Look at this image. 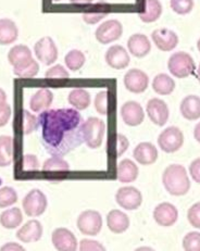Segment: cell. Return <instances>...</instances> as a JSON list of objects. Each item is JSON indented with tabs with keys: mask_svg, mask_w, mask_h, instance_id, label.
Masks as SVG:
<instances>
[{
	"mask_svg": "<svg viewBox=\"0 0 200 251\" xmlns=\"http://www.w3.org/2000/svg\"><path fill=\"white\" fill-rule=\"evenodd\" d=\"M45 77L46 78H69L70 77V73L68 72V70L63 67L61 64H57L54 67L48 69L46 73H45Z\"/></svg>",
	"mask_w": 200,
	"mask_h": 251,
	"instance_id": "b9f144b4",
	"label": "cell"
},
{
	"mask_svg": "<svg viewBox=\"0 0 200 251\" xmlns=\"http://www.w3.org/2000/svg\"><path fill=\"white\" fill-rule=\"evenodd\" d=\"M43 236V225L37 220H31L25 223L17 232V237L22 243L38 242Z\"/></svg>",
	"mask_w": 200,
	"mask_h": 251,
	"instance_id": "ac0fdd59",
	"label": "cell"
},
{
	"mask_svg": "<svg viewBox=\"0 0 200 251\" xmlns=\"http://www.w3.org/2000/svg\"><path fill=\"white\" fill-rule=\"evenodd\" d=\"M108 228L114 234H122L129 227V219L120 210L110 211L107 215Z\"/></svg>",
	"mask_w": 200,
	"mask_h": 251,
	"instance_id": "7402d4cb",
	"label": "cell"
},
{
	"mask_svg": "<svg viewBox=\"0 0 200 251\" xmlns=\"http://www.w3.org/2000/svg\"><path fill=\"white\" fill-rule=\"evenodd\" d=\"M68 101L77 111L85 110L91 105V95L84 88H75L70 92L68 96Z\"/></svg>",
	"mask_w": 200,
	"mask_h": 251,
	"instance_id": "484cf974",
	"label": "cell"
},
{
	"mask_svg": "<svg viewBox=\"0 0 200 251\" xmlns=\"http://www.w3.org/2000/svg\"><path fill=\"white\" fill-rule=\"evenodd\" d=\"M18 120H20V122H18V128L24 135L32 134L39 126L38 118L29 113L27 110H22Z\"/></svg>",
	"mask_w": 200,
	"mask_h": 251,
	"instance_id": "1f68e13d",
	"label": "cell"
},
{
	"mask_svg": "<svg viewBox=\"0 0 200 251\" xmlns=\"http://www.w3.org/2000/svg\"><path fill=\"white\" fill-rule=\"evenodd\" d=\"M52 2H59V1H61V0H51Z\"/></svg>",
	"mask_w": 200,
	"mask_h": 251,
	"instance_id": "11a10c76",
	"label": "cell"
},
{
	"mask_svg": "<svg viewBox=\"0 0 200 251\" xmlns=\"http://www.w3.org/2000/svg\"><path fill=\"white\" fill-rule=\"evenodd\" d=\"M197 77H198V81H199V83H200V64H199L198 70H197Z\"/></svg>",
	"mask_w": 200,
	"mask_h": 251,
	"instance_id": "f5cc1de1",
	"label": "cell"
},
{
	"mask_svg": "<svg viewBox=\"0 0 200 251\" xmlns=\"http://www.w3.org/2000/svg\"><path fill=\"white\" fill-rule=\"evenodd\" d=\"M162 183L167 192L172 196H184L191 188L187 171L179 164H171L164 170Z\"/></svg>",
	"mask_w": 200,
	"mask_h": 251,
	"instance_id": "7a4b0ae2",
	"label": "cell"
},
{
	"mask_svg": "<svg viewBox=\"0 0 200 251\" xmlns=\"http://www.w3.org/2000/svg\"><path fill=\"white\" fill-rule=\"evenodd\" d=\"M197 48H198V50H199V52H200V38L198 39V42H197Z\"/></svg>",
	"mask_w": 200,
	"mask_h": 251,
	"instance_id": "db71d44e",
	"label": "cell"
},
{
	"mask_svg": "<svg viewBox=\"0 0 200 251\" xmlns=\"http://www.w3.org/2000/svg\"><path fill=\"white\" fill-rule=\"evenodd\" d=\"M109 11V6L106 3H98L96 6H94L93 9L86 10L83 14V21L87 24H96L106 18Z\"/></svg>",
	"mask_w": 200,
	"mask_h": 251,
	"instance_id": "d6a6232c",
	"label": "cell"
},
{
	"mask_svg": "<svg viewBox=\"0 0 200 251\" xmlns=\"http://www.w3.org/2000/svg\"><path fill=\"white\" fill-rule=\"evenodd\" d=\"M184 144V135L182 130L176 126H170L159 135V147L167 153L176 152Z\"/></svg>",
	"mask_w": 200,
	"mask_h": 251,
	"instance_id": "8992f818",
	"label": "cell"
},
{
	"mask_svg": "<svg viewBox=\"0 0 200 251\" xmlns=\"http://www.w3.org/2000/svg\"><path fill=\"white\" fill-rule=\"evenodd\" d=\"M47 197L41 189H32L23 199V210L26 215L36 218L42 215L47 209Z\"/></svg>",
	"mask_w": 200,
	"mask_h": 251,
	"instance_id": "5b68a950",
	"label": "cell"
},
{
	"mask_svg": "<svg viewBox=\"0 0 200 251\" xmlns=\"http://www.w3.org/2000/svg\"><path fill=\"white\" fill-rule=\"evenodd\" d=\"M85 61H86L85 54L81 50L77 49L71 50V51H69L67 53V56L64 57V62H66L67 68L73 72H76L79 69H82L83 65L85 64Z\"/></svg>",
	"mask_w": 200,
	"mask_h": 251,
	"instance_id": "d590c367",
	"label": "cell"
},
{
	"mask_svg": "<svg viewBox=\"0 0 200 251\" xmlns=\"http://www.w3.org/2000/svg\"><path fill=\"white\" fill-rule=\"evenodd\" d=\"M11 107L7 103H0V127L7 125L10 118H11Z\"/></svg>",
	"mask_w": 200,
	"mask_h": 251,
	"instance_id": "bcb514c9",
	"label": "cell"
},
{
	"mask_svg": "<svg viewBox=\"0 0 200 251\" xmlns=\"http://www.w3.org/2000/svg\"><path fill=\"white\" fill-rule=\"evenodd\" d=\"M187 219L193 227L200 229V202L195 203L189 208Z\"/></svg>",
	"mask_w": 200,
	"mask_h": 251,
	"instance_id": "ee69618b",
	"label": "cell"
},
{
	"mask_svg": "<svg viewBox=\"0 0 200 251\" xmlns=\"http://www.w3.org/2000/svg\"><path fill=\"white\" fill-rule=\"evenodd\" d=\"M189 174L192 175L195 182L200 184V158L194 160L189 165Z\"/></svg>",
	"mask_w": 200,
	"mask_h": 251,
	"instance_id": "7dc6e473",
	"label": "cell"
},
{
	"mask_svg": "<svg viewBox=\"0 0 200 251\" xmlns=\"http://www.w3.org/2000/svg\"><path fill=\"white\" fill-rule=\"evenodd\" d=\"M123 83L128 92L133 94H142L148 88L149 77L142 70L132 69L124 75Z\"/></svg>",
	"mask_w": 200,
	"mask_h": 251,
	"instance_id": "8fae6325",
	"label": "cell"
},
{
	"mask_svg": "<svg viewBox=\"0 0 200 251\" xmlns=\"http://www.w3.org/2000/svg\"><path fill=\"white\" fill-rule=\"evenodd\" d=\"M14 140L11 136H0V168L9 167L13 160Z\"/></svg>",
	"mask_w": 200,
	"mask_h": 251,
	"instance_id": "4316f807",
	"label": "cell"
},
{
	"mask_svg": "<svg viewBox=\"0 0 200 251\" xmlns=\"http://www.w3.org/2000/svg\"><path fill=\"white\" fill-rule=\"evenodd\" d=\"M32 58L33 57L31 49L27 46H25V45H17V46H13L10 49V51L8 53V61L13 68L28 61V60Z\"/></svg>",
	"mask_w": 200,
	"mask_h": 251,
	"instance_id": "f1b7e54d",
	"label": "cell"
},
{
	"mask_svg": "<svg viewBox=\"0 0 200 251\" xmlns=\"http://www.w3.org/2000/svg\"><path fill=\"white\" fill-rule=\"evenodd\" d=\"M116 201L121 208L133 211L137 210L142 205L143 196L137 188L133 186H125L118 189L116 194Z\"/></svg>",
	"mask_w": 200,
	"mask_h": 251,
	"instance_id": "9c48e42d",
	"label": "cell"
},
{
	"mask_svg": "<svg viewBox=\"0 0 200 251\" xmlns=\"http://www.w3.org/2000/svg\"><path fill=\"white\" fill-rule=\"evenodd\" d=\"M168 69L173 76L185 78L195 73L196 65L191 54L179 51L173 53L168 61Z\"/></svg>",
	"mask_w": 200,
	"mask_h": 251,
	"instance_id": "277c9868",
	"label": "cell"
},
{
	"mask_svg": "<svg viewBox=\"0 0 200 251\" xmlns=\"http://www.w3.org/2000/svg\"><path fill=\"white\" fill-rule=\"evenodd\" d=\"M121 117L128 126H138L144 122V109L136 101H126L121 107Z\"/></svg>",
	"mask_w": 200,
	"mask_h": 251,
	"instance_id": "2e32d148",
	"label": "cell"
},
{
	"mask_svg": "<svg viewBox=\"0 0 200 251\" xmlns=\"http://www.w3.org/2000/svg\"><path fill=\"white\" fill-rule=\"evenodd\" d=\"M53 247L60 251H74L77 249V239L71 230L59 227L53 230L51 236Z\"/></svg>",
	"mask_w": 200,
	"mask_h": 251,
	"instance_id": "4fadbf2b",
	"label": "cell"
},
{
	"mask_svg": "<svg viewBox=\"0 0 200 251\" xmlns=\"http://www.w3.org/2000/svg\"><path fill=\"white\" fill-rule=\"evenodd\" d=\"M23 222L22 211L19 208H11L0 214V224L4 228L13 229L19 227Z\"/></svg>",
	"mask_w": 200,
	"mask_h": 251,
	"instance_id": "83f0119b",
	"label": "cell"
},
{
	"mask_svg": "<svg viewBox=\"0 0 200 251\" xmlns=\"http://www.w3.org/2000/svg\"><path fill=\"white\" fill-rule=\"evenodd\" d=\"M94 0H70L71 3L75 4H87V3H92Z\"/></svg>",
	"mask_w": 200,
	"mask_h": 251,
	"instance_id": "f907efd6",
	"label": "cell"
},
{
	"mask_svg": "<svg viewBox=\"0 0 200 251\" xmlns=\"http://www.w3.org/2000/svg\"><path fill=\"white\" fill-rule=\"evenodd\" d=\"M179 110H181L183 118L188 121H195V120L200 119V97L196 95H189L185 97L182 100Z\"/></svg>",
	"mask_w": 200,
	"mask_h": 251,
	"instance_id": "603a6c76",
	"label": "cell"
},
{
	"mask_svg": "<svg viewBox=\"0 0 200 251\" xmlns=\"http://www.w3.org/2000/svg\"><path fill=\"white\" fill-rule=\"evenodd\" d=\"M79 250L82 251H89V250H106V248L96 240H91V239H83L81 243H79Z\"/></svg>",
	"mask_w": 200,
	"mask_h": 251,
	"instance_id": "f6af8a7d",
	"label": "cell"
},
{
	"mask_svg": "<svg viewBox=\"0 0 200 251\" xmlns=\"http://www.w3.org/2000/svg\"><path fill=\"white\" fill-rule=\"evenodd\" d=\"M0 249H1V250H24L22 246H20L16 243H8L4 246H2V247Z\"/></svg>",
	"mask_w": 200,
	"mask_h": 251,
	"instance_id": "c3c4849f",
	"label": "cell"
},
{
	"mask_svg": "<svg viewBox=\"0 0 200 251\" xmlns=\"http://www.w3.org/2000/svg\"><path fill=\"white\" fill-rule=\"evenodd\" d=\"M139 170L132 160L124 159L119 163L117 169V178L121 183H132L138 177Z\"/></svg>",
	"mask_w": 200,
	"mask_h": 251,
	"instance_id": "cb8c5ba5",
	"label": "cell"
},
{
	"mask_svg": "<svg viewBox=\"0 0 200 251\" xmlns=\"http://www.w3.org/2000/svg\"><path fill=\"white\" fill-rule=\"evenodd\" d=\"M38 71H39V65L36 60H34L33 58L29 59L28 61L13 68V73L16 74L17 76L22 77V78H31V77L36 76Z\"/></svg>",
	"mask_w": 200,
	"mask_h": 251,
	"instance_id": "836d02e7",
	"label": "cell"
},
{
	"mask_svg": "<svg viewBox=\"0 0 200 251\" xmlns=\"http://www.w3.org/2000/svg\"><path fill=\"white\" fill-rule=\"evenodd\" d=\"M153 44L161 51H171L178 44V36L176 33L169 28H158L151 34Z\"/></svg>",
	"mask_w": 200,
	"mask_h": 251,
	"instance_id": "9a60e30c",
	"label": "cell"
},
{
	"mask_svg": "<svg viewBox=\"0 0 200 251\" xmlns=\"http://www.w3.org/2000/svg\"><path fill=\"white\" fill-rule=\"evenodd\" d=\"M162 14V4L159 0H146V9L139 12V19L144 23L156 22Z\"/></svg>",
	"mask_w": 200,
	"mask_h": 251,
	"instance_id": "4dcf8cb0",
	"label": "cell"
},
{
	"mask_svg": "<svg viewBox=\"0 0 200 251\" xmlns=\"http://www.w3.org/2000/svg\"><path fill=\"white\" fill-rule=\"evenodd\" d=\"M152 89L158 95L161 96H168L172 94L175 89V82L172 77H170L168 74H158L152 81Z\"/></svg>",
	"mask_w": 200,
	"mask_h": 251,
	"instance_id": "f546056e",
	"label": "cell"
},
{
	"mask_svg": "<svg viewBox=\"0 0 200 251\" xmlns=\"http://www.w3.org/2000/svg\"><path fill=\"white\" fill-rule=\"evenodd\" d=\"M18 201V194L12 187L0 188V208H7Z\"/></svg>",
	"mask_w": 200,
	"mask_h": 251,
	"instance_id": "8d00e7d4",
	"label": "cell"
},
{
	"mask_svg": "<svg viewBox=\"0 0 200 251\" xmlns=\"http://www.w3.org/2000/svg\"><path fill=\"white\" fill-rule=\"evenodd\" d=\"M76 224L83 235L96 236L102 228V218L97 211L87 210L79 214Z\"/></svg>",
	"mask_w": 200,
	"mask_h": 251,
	"instance_id": "52a82bcc",
	"label": "cell"
},
{
	"mask_svg": "<svg viewBox=\"0 0 200 251\" xmlns=\"http://www.w3.org/2000/svg\"><path fill=\"white\" fill-rule=\"evenodd\" d=\"M183 248L188 251H200V233L191 232L185 236Z\"/></svg>",
	"mask_w": 200,
	"mask_h": 251,
	"instance_id": "ab89813d",
	"label": "cell"
},
{
	"mask_svg": "<svg viewBox=\"0 0 200 251\" xmlns=\"http://www.w3.org/2000/svg\"><path fill=\"white\" fill-rule=\"evenodd\" d=\"M153 219L163 227L172 226L178 219V211L175 205L169 202L158 204L153 211Z\"/></svg>",
	"mask_w": 200,
	"mask_h": 251,
	"instance_id": "5bb4252c",
	"label": "cell"
},
{
	"mask_svg": "<svg viewBox=\"0 0 200 251\" xmlns=\"http://www.w3.org/2000/svg\"><path fill=\"white\" fill-rule=\"evenodd\" d=\"M109 93L108 90H101L95 97L94 105L96 111L101 115H107L109 111Z\"/></svg>",
	"mask_w": 200,
	"mask_h": 251,
	"instance_id": "74e56055",
	"label": "cell"
},
{
	"mask_svg": "<svg viewBox=\"0 0 200 251\" xmlns=\"http://www.w3.org/2000/svg\"><path fill=\"white\" fill-rule=\"evenodd\" d=\"M34 51L37 59L45 65H50L57 61L58 48L53 39L49 36L43 37L35 44Z\"/></svg>",
	"mask_w": 200,
	"mask_h": 251,
	"instance_id": "30bf717a",
	"label": "cell"
},
{
	"mask_svg": "<svg viewBox=\"0 0 200 251\" xmlns=\"http://www.w3.org/2000/svg\"><path fill=\"white\" fill-rule=\"evenodd\" d=\"M146 112L150 121L158 125V126L166 125L169 120L170 111L168 104L166 101L159 98H152L149 100L146 107Z\"/></svg>",
	"mask_w": 200,
	"mask_h": 251,
	"instance_id": "7c38bea8",
	"label": "cell"
},
{
	"mask_svg": "<svg viewBox=\"0 0 200 251\" xmlns=\"http://www.w3.org/2000/svg\"><path fill=\"white\" fill-rule=\"evenodd\" d=\"M70 165L61 157L53 155L52 158L47 159L43 165V172L45 173H59V172H69Z\"/></svg>",
	"mask_w": 200,
	"mask_h": 251,
	"instance_id": "e575fe53",
	"label": "cell"
},
{
	"mask_svg": "<svg viewBox=\"0 0 200 251\" xmlns=\"http://www.w3.org/2000/svg\"><path fill=\"white\" fill-rule=\"evenodd\" d=\"M104 132L106 124L98 118H89L81 125L82 138L91 149H97L101 146Z\"/></svg>",
	"mask_w": 200,
	"mask_h": 251,
	"instance_id": "3957f363",
	"label": "cell"
},
{
	"mask_svg": "<svg viewBox=\"0 0 200 251\" xmlns=\"http://www.w3.org/2000/svg\"><path fill=\"white\" fill-rule=\"evenodd\" d=\"M22 170L24 172H35L39 170V161L35 154H25L22 159Z\"/></svg>",
	"mask_w": 200,
	"mask_h": 251,
	"instance_id": "7bdbcfd3",
	"label": "cell"
},
{
	"mask_svg": "<svg viewBox=\"0 0 200 251\" xmlns=\"http://www.w3.org/2000/svg\"><path fill=\"white\" fill-rule=\"evenodd\" d=\"M19 37L17 24L10 19H0V45H11Z\"/></svg>",
	"mask_w": 200,
	"mask_h": 251,
	"instance_id": "d4e9b609",
	"label": "cell"
},
{
	"mask_svg": "<svg viewBox=\"0 0 200 251\" xmlns=\"http://www.w3.org/2000/svg\"><path fill=\"white\" fill-rule=\"evenodd\" d=\"M123 34V26L118 20H108L100 24L95 32V36L98 43L101 45H108L117 42L121 38Z\"/></svg>",
	"mask_w": 200,
	"mask_h": 251,
	"instance_id": "ba28073f",
	"label": "cell"
},
{
	"mask_svg": "<svg viewBox=\"0 0 200 251\" xmlns=\"http://www.w3.org/2000/svg\"><path fill=\"white\" fill-rule=\"evenodd\" d=\"M170 6L175 13L185 16L194 9V0H171Z\"/></svg>",
	"mask_w": 200,
	"mask_h": 251,
	"instance_id": "f35d334b",
	"label": "cell"
},
{
	"mask_svg": "<svg viewBox=\"0 0 200 251\" xmlns=\"http://www.w3.org/2000/svg\"><path fill=\"white\" fill-rule=\"evenodd\" d=\"M111 144L113 145L114 155H116L117 158L121 157V155L128 149V146H129L128 139L122 134H117L116 136H114V139Z\"/></svg>",
	"mask_w": 200,
	"mask_h": 251,
	"instance_id": "60d3db41",
	"label": "cell"
},
{
	"mask_svg": "<svg viewBox=\"0 0 200 251\" xmlns=\"http://www.w3.org/2000/svg\"><path fill=\"white\" fill-rule=\"evenodd\" d=\"M7 102V94L2 88H0V103Z\"/></svg>",
	"mask_w": 200,
	"mask_h": 251,
	"instance_id": "816d5d0a",
	"label": "cell"
},
{
	"mask_svg": "<svg viewBox=\"0 0 200 251\" xmlns=\"http://www.w3.org/2000/svg\"><path fill=\"white\" fill-rule=\"evenodd\" d=\"M133 155L142 165L153 164L158 159V150L151 143H141L134 149Z\"/></svg>",
	"mask_w": 200,
	"mask_h": 251,
	"instance_id": "ffe728a7",
	"label": "cell"
},
{
	"mask_svg": "<svg viewBox=\"0 0 200 251\" xmlns=\"http://www.w3.org/2000/svg\"><path fill=\"white\" fill-rule=\"evenodd\" d=\"M128 51L131 52L134 57L144 58L151 50V44L146 35L144 34H134L127 41Z\"/></svg>",
	"mask_w": 200,
	"mask_h": 251,
	"instance_id": "d6986e66",
	"label": "cell"
},
{
	"mask_svg": "<svg viewBox=\"0 0 200 251\" xmlns=\"http://www.w3.org/2000/svg\"><path fill=\"white\" fill-rule=\"evenodd\" d=\"M43 144L47 151L61 157L82 143V115L76 109L45 110L39 113Z\"/></svg>",
	"mask_w": 200,
	"mask_h": 251,
	"instance_id": "6da1fadb",
	"label": "cell"
},
{
	"mask_svg": "<svg viewBox=\"0 0 200 251\" xmlns=\"http://www.w3.org/2000/svg\"><path fill=\"white\" fill-rule=\"evenodd\" d=\"M53 101V94L48 88H41L35 93L31 100H29V107L33 112L41 113L47 110Z\"/></svg>",
	"mask_w": 200,
	"mask_h": 251,
	"instance_id": "44dd1931",
	"label": "cell"
},
{
	"mask_svg": "<svg viewBox=\"0 0 200 251\" xmlns=\"http://www.w3.org/2000/svg\"><path fill=\"white\" fill-rule=\"evenodd\" d=\"M194 137L198 143H200V122L196 125V127L194 129Z\"/></svg>",
	"mask_w": 200,
	"mask_h": 251,
	"instance_id": "681fc988",
	"label": "cell"
},
{
	"mask_svg": "<svg viewBox=\"0 0 200 251\" xmlns=\"http://www.w3.org/2000/svg\"><path fill=\"white\" fill-rule=\"evenodd\" d=\"M106 62L110 68L114 70H123L128 67L131 58L129 54L121 45H114L111 46L106 52Z\"/></svg>",
	"mask_w": 200,
	"mask_h": 251,
	"instance_id": "e0dca14e",
	"label": "cell"
}]
</instances>
